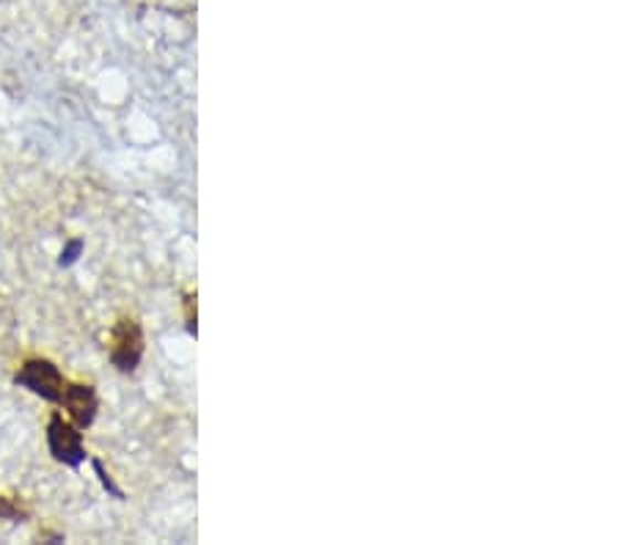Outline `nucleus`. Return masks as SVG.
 <instances>
[{
    "label": "nucleus",
    "mask_w": 619,
    "mask_h": 545,
    "mask_svg": "<svg viewBox=\"0 0 619 545\" xmlns=\"http://www.w3.org/2000/svg\"><path fill=\"white\" fill-rule=\"evenodd\" d=\"M48 449L55 463L70 465V469H81L88 458L81 427L72 419H66L61 410H55L48 421Z\"/></svg>",
    "instance_id": "1"
},
{
    "label": "nucleus",
    "mask_w": 619,
    "mask_h": 545,
    "mask_svg": "<svg viewBox=\"0 0 619 545\" xmlns=\"http://www.w3.org/2000/svg\"><path fill=\"white\" fill-rule=\"evenodd\" d=\"M144 328L135 317H119L111 328L108 336V358L122 375H129L138 369L140 358H144Z\"/></svg>",
    "instance_id": "2"
},
{
    "label": "nucleus",
    "mask_w": 619,
    "mask_h": 545,
    "mask_svg": "<svg viewBox=\"0 0 619 545\" xmlns=\"http://www.w3.org/2000/svg\"><path fill=\"white\" fill-rule=\"evenodd\" d=\"M14 384L20 386V389L31 391V395L59 406L61 395H64L66 378L50 358H28L14 373Z\"/></svg>",
    "instance_id": "3"
},
{
    "label": "nucleus",
    "mask_w": 619,
    "mask_h": 545,
    "mask_svg": "<svg viewBox=\"0 0 619 545\" xmlns=\"http://www.w3.org/2000/svg\"><path fill=\"white\" fill-rule=\"evenodd\" d=\"M59 406H64L66 419L75 421L81 430H86V427H92L94 419H97V410H99L97 389H94L92 384H70V380H66Z\"/></svg>",
    "instance_id": "4"
},
{
    "label": "nucleus",
    "mask_w": 619,
    "mask_h": 545,
    "mask_svg": "<svg viewBox=\"0 0 619 545\" xmlns=\"http://www.w3.org/2000/svg\"><path fill=\"white\" fill-rule=\"evenodd\" d=\"M28 510L22 507L17 499H9L0 493V521H11V524H22V521H28Z\"/></svg>",
    "instance_id": "5"
},
{
    "label": "nucleus",
    "mask_w": 619,
    "mask_h": 545,
    "mask_svg": "<svg viewBox=\"0 0 619 545\" xmlns=\"http://www.w3.org/2000/svg\"><path fill=\"white\" fill-rule=\"evenodd\" d=\"M81 254H83V240H70V243L64 245V251H61V256H59V265L61 268H70V265H75L77 260H81Z\"/></svg>",
    "instance_id": "6"
},
{
    "label": "nucleus",
    "mask_w": 619,
    "mask_h": 545,
    "mask_svg": "<svg viewBox=\"0 0 619 545\" xmlns=\"http://www.w3.org/2000/svg\"><path fill=\"white\" fill-rule=\"evenodd\" d=\"M92 465H94V471H97V476H99V482H103V488H105V491H108V493H111V496H116V499H124L122 488H119V485H116V482H114V476H111V474H108V471H105V465H103V463H99V460H97V458H94V460H92Z\"/></svg>",
    "instance_id": "7"
},
{
    "label": "nucleus",
    "mask_w": 619,
    "mask_h": 545,
    "mask_svg": "<svg viewBox=\"0 0 619 545\" xmlns=\"http://www.w3.org/2000/svg\"><path fill=\"white\" fill-rule=\"evenodd\" d=\"M185 325H188V334H196V295H185Z\"/></svg>",
    "instance_id": "8"
}]
</instances>
